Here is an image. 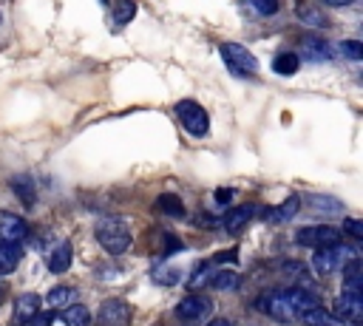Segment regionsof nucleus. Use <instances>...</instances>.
<instances>
[{
    "mask_svg": "<svg viewBox=\"0 0 363 326\" xmlns=\"http://www.w3.org/2000/svg\"><path fill=\"white\" fill-rule=\"evenodd\" d=\"M207 283H210V289H218V292H235L241 283V275L233 269H221V272H213V278Z\"/></svg>",
    "mask_w": 363,
    "mask_h": 326,
    "instance_id": "19",
    "label": "nucleus"
},
{
    "mask_svg": "<svg viewBox=\"0 0 363 326\" xmlns=\"http://www.w3.org/2000/svg\"><path fill=\"white\" fill-rule=\"evenodd\" d=\"M71 255H74V252H71V244H68V241H62V244L48 255V269H51V272H57V275H60V272H65V269L71 266Z\"/></svg>",
    "mask_w": 363,
    "mask_h": 326,
    "instance_id": "20",
    "label": "nucleus"
},
{
    "mask_svg": "<svg viewBox=\"0 0 363 326\" xmlns=\"http://www.w3.org/2000/svg\"><path fill=\"white\" fill-rule=\"evenodd\" d=\"M11 190H14V196H17L20 201H26V204H34V198H37L34 179H31V176H14V179H11Z\"/></svg>",
    "mask_w": 363,
    "mask_h": 326,
    "instance_id": "22",
    "label": "nucleus"
},
{
    "mask_svg": "<svg viewBox=\"0 0 363 326\" xmlns=\"http://www.w3.org/2000/svg\"><path fill=\"white\" fill-rule=\"evenodd\" d=\"M301 20L303 23H312V26H323V17L315 14V11H309V9H301Z\"/></svg>",
    "mask_w": 363,
    "mask_h": 326,
    "instance_id": "33",
    "label": "nucleus"
},
{
    "mask_svg": "<svg viewBox=\"0 0 363 326\" xmlns=\"http://www.w3.org/2000/svg\"><path fill=\"white\" fill-rule=\"evenodd\" d=\"M150 281H156L159 286H176L182 281V269L179 266H170V264H156L150 269Z\"/></svg>",
    "mask_w": 363,
    "mask_h": 326,
    "instance_id": "18",
    "label": "nucleus"
},
{
    "mask_svg": "<svg viewBox=\"0 0 363 326\" xmlns=\"http://www.w3.org/2000/svg\"><path fill=\"white\" fill-rule=\"evenodd\" d=\"M230 198H233V190H216V201L218 204H227Z\"/></svg>",
    "mask_w": 363,
    "mask_h": 326,
    "instance_id": "35",
    "label": "nucleus"
},
{
    "mask_svg": "<svg viewBox=\"0 0 363 326\" xmlns=\"http://www.w3.org/2000/svg\"><path fill=\"white\" fill-rule=\"evenodd\" d=\"M179 249H184V244H182L179 238H173V235H167V247H164V252H179Z\"/></svg>",
    "mask_w": 363,
    "mask_h": 326,
    "instance_id": "34",
    "label": "nucleus"
},
{
    "mask_svg": "<svg viewBox=\"0 0 363 326\" xmlns=\"http://www.w3.org/2000/svg\"><path fill=\"white\" fill-rule=\"evenodd\" d=\"M213 278V264H199L196 266V275L190 278V289H199L201 283H207Z\"/></svg>",
    "mask_w": 363,
    "mask_h": 326,
    "instance_id": "28",
    "label": "nucleus"
},
{
    "mask_svg": "<svg viewBox=\"0 0 363 326\" xmlns=\"http://www.w3.org/2000/svg\"><path fill=\"white\" fill-rule=\"evenodd\" d=\"M301 320H303L306 326H340V320H337L332 312L320 309V303H315V306H309L306 312H301Z\"/></svg>",
    "mask_w": 363,
    "mask_h": 326,
    "instance_id": "17",
    "label": "nucleus"
},
{
    "mask_svg": "<svg viewBox=\"0 0 363 326\" xmlns=\"http://www.w3.org/2000/svg\"><path fill=\"white\" fill-rule=\"evenodd\" d=\"M340 51H343L346 57H352V60H360V57H363V48H360L357 40H346V43L340 45Z\"/></svg>",
    "mask_w": 363,
    "mask_h": 326,
    "instance_id": "32",
    "label": "nucleus"
},
{
    "mask_svg": "<svg viewBox=\"0 0 363 326\" xmlns=\"http://www.w3.org/2000/svg\"><path fill=\"white\" fill-rule=\"evenodd\" d=\"M54 323V312H43V309H37L23 326H51Z\"/></svg>",
    "mask_w": 363,
    "mask_h": 326,
    "instance_id": "29",
    "label": "nucleus"
},
{
    "mask_svg": "<svg viewBox=\"0 0 363 326\" xmlns=\"http://www.w3.org/2000/svg\"><path fill=\"white\" fill-rule=\"evenodd\" d=\"M62 323L65 326H88L91 312L82 303H68V306H62Z\"/></svg>",
    "mask_w": 363,
    "mask_h": 326,
    "instance_id": "21",
    "label": "nucleus"
},
{
    "mask_svg": "<svg viewBox=\"0 0 363 326\" xmlns=\"http://www.w3.org/2000/svg\"><path fill=\"white\" fill-rule=\"evenodd\" d=\"M156 210L164 213V215H173V218H182V215H184V204H182V198L173 196V193H162V196L156 198Z\"/></svg>",
    "mask_w": 363,
    "mask_h": 326,
    "instance_id": "24",
    "label": "nucleus"
},
{
    "mask_svg": "<svg viewBox=\"0 0 363 326\" xmlns=\"http://www.w3.org/2000/svg\"><path fill=\"white\" fill-rule=\"evenodd\" d=\"M250 218H252V207L241 204V207L227 210V215L221 218V227H224L227 232H238V230H244V227H247V221H250Z\"/></svg>",
    "mask_w": 363,
    "mask_h": 326,
    "instance_id": "13",
    "label": "nucleus"
},
{
    "mask_svg": "<svg viewBox=\"0 0 363 326\" xmlns=\"http://www.w3.org/2000/svg\"><path fill=\"white\" fill-rule=\"evenodd\" d=\"M28 232V224L23 221V215L11 213V210H0V244L11 241V244H20Z\"/></svg>",
    "mask_w": 363,
    "mask_h": 326,
    "instance_id": "9",
    "label": "nucleus"
},
{
    "mask_svg": "<svg viewBox=\"0 0 363 326\" xmlns=\"http://www.w3.org/2000/svg\"><path fill=\"white\" fill-rule=\"evenodd\" d=\"M298 57H303V60H309V62H326V60L332 57V48H329L323 40L306 37L303 45H301V54H298Z\"/></svg>",
    "mask_w": 363,
    "mask_h": 326,
    "instance_id": "12",
    "label": "nucleus"
},
{
    "mask_svg": "<svg viewBox=\"0 0 363 326\" xmlns=\"http://www.w3.org/2000/svg\"><path fill=\"white\" fill-rule=\"evenodd\" d=\"M323 6H332V9H340V6H349V3H354V0H320Z\"/></svg>",
    "mask_w": 363,
    "mask_h": 326,
    "instance_id": "36",
    "label": "nucleus"
},
{
    "mask_svg": "<svg viewBox=\"0 0 363 326\" xmlns=\"http://www.w3.org/2000/svg\"><path fill=\"white\" fill-rule=\"evenodd\" d=\"M99 320H102L105 326H128V320H130V306H128L125 300H119V298H111V300H105V303L99 306Z\"/></svg>",
    "mask_w": 363,
    "mask_h": 326,
    "instance_id": "10",
    "label": "nucleus"
},
{
    "mask_svg": "<svg viewBox=\"0 0 363 326\" xmlns=\"http://www.w3.org/2000/svg\"><path fill=\"white\" fill-rule=\"evenodd\" d=\"M298 210H301V196H286L281 204H275V207L267 210V221L269 224H286V221L295 218Z\"/></svg>",
    "mask_w": 363,
    "mask_h": 326,
    "instance_id": "11",
    "label": "nucleus"
},
{
    "mask_svg": "<svg viewBox=\"0 0 363 326\" xmlns=\"http://www.w3.org/2000/svg\"><path fill=\"white\" fill-rule=\"evenodd\" d=\"M295 241L301 247H329V244H337L340 241V230L337 227H329V224H309V227H301L295 232Z\"/></svg>",
    "mask_w": 363,
    "mask_h": 326,
    "instance_id": "7",
    "label": "nucleus"
},
{
    "mask_svg": "<svg viewBox=\"0 0 363 326\" xmlns=\"http://www.w3.org/2000/svg\"><path fill=\"white\" fill-rule=\"evenodd\" d=\"M176 116L182 119V125L190 136H207L210 133V116L196 99H179L176 102Z\"/></svg>",
    "mask_w": 363,
    "mask_h": 326,
    "instance_id": "5",
    "label": "nucleus"
},
{
    "mask_svg": "<svg viewBox=\"0 0 363 326\" xmlns=\"http://www.w3.org/2000/svg\"><path fill=\"white\" fill-rule=\"evenodd\" d=\"M332 315H335L337 320H343V323L357 326V323L363 320V300H360V292H354V289L340 292V295L335 298V309H332Z\"/></svg>",
    "mask_w": 363,
    "mask_h": 326,
    "instance_id": "8",
    "label": "nucleus"
},
{
    "mask_svg": "<svg viewBox=\"0 0 363 326\" xmlns=\"http://www.w3.org/2000/svg\"><path fill=\"white\" fill-rule=\"evenodd\" d=\"M340 272H343V283H346V289H354V292L363 289V264H360L357 255L349 258V261L340 266Z\"/></svg>",
    "mask_w": 363,
    "mask_h": 326,
    "instance_id": "14",
    "label": "nucleus"
},
{
    "mask_svg": "<svg viewBox=\"0 0 363 326\" xmlns=\"http://www.w3.org/2000/svg\"><path fill=\"white\" fill-rule=\"evenodd\" d=\"M94 232H96V241L102 244V249L111 255H125L133 244V235H130L125 218H99Z\"/></svg>",
    "mask_w": 363,
    "mask_h": 326,
    "instance_id": "2",
    "label": "nucleus"
},
{
    "mask_svg": "<svg viewBox=\"0 0 363 326\" xmlns=\"http://www.w3.org/2000/svg\"><path fill=\"white\" fill-rule=\"evenodd\" d=\"M20 258H23V247L20 244H11V241L0 244V275L14 272L17 264H20Z\"/></svg>",
    "mask_w": 363,
    "mask_h": 326,
    "instance_id": "16",
    "label": "nucleus"
},
{
    "mask_svg": "<svg viewBox=\"0 0 363 326\" xmlns=\"http://www.w3.org/2000/svg\"><path fill=\"white\" fill-rule=\"evenodd\" d=\"M218 54L227 65V71H233L235 77H252L258 71V60L250 48L238 45V43H221L218 45Z\"/></svg>",
    "mask_w": 363,
    "mask_h": 326,
    "instance_id": "3",
    "label": "nucleus"
},
{
    "mask_svg": "<svg viewBox=\"0 0 363 326\" xmlns=\"http://www.w3.org/2000/svg\"><path fill=\"white\" fill-rule=\"evenodd\" d=\"M213 312V300L207 295H184L179 303H176V320L182 326H196L201 323L207 315Z\"/></svg>",
    "mask_w": 363,
    "mask_h": 326,
    "instance_id": "6",
    "label": "nucleus"
},
{
    "mask_svg": "<svg viewBox=\"0 0 363 326\" xmlns=\"http://www.w3.org/2000/svg\"><path fill=\"white\" fill-rule=\"evenodd\" d=\"M258 14H275L278 11V0H247Z\"/></svg>",
    "mask_w": 363,
    "mask_h": 326,
    "instance_id": "31",
    "label": "nucleus"
},
{
    "mask_svg": "<svg viewBox=\"0 0 363 326\" xmlns=\"http://www.w3.org/2000/svg\"><path fill=\"white\" fill-rule=\"evenodd\" d=\"M298 68H301V57H298L295 51H284V54H278V57L272 60V71H278V74H284V77H292Z\"/></svg>",
    "mask_w": 363,
    "mask_h": 326,
    "instance_id": "23",
    "label": "nucleus"
},
{
    "mask_svg": "<svg viewBox=\"0 0 363 326\" xmlns=\"http://www.w3.org/2000/svg\"><path fill=\"white\" fill-rule=\"evenodd\" d=\"M343 232L352 235L354 241H363V224H360L357 218H346V221H343Z\"/></svg>",
    "mask_w": 363,
    "mask_h": 326,
    "instance_id": "30",
    "label": "nucleus"
},
{
    "mask_svg": "<svg viewBox=\"0 0 363 326\" xmlns=\"http://www.w3.org/2000/svg\"><path fill=\"white\" fill-rule=\"evenodd\" d=\"M40 295H34V292H26V295H20L17 298V303H14V323H26L37 309H40Z\"/></svg>",
    "mask_w": 363,
    "mask_h": 326,
    "instance_id": "15",
    "label": "nucleus"
},
{
    "mask_svg": "<svg viewBox=\"0 0 363 326\" xmlns=\"http://www.w3.org/2000/svg\"><path fill=\"white\" fill-rule=\"evenodd\" d=\"M207 326H233V323H230L227 317H213V320H210Z\"/></svg>",
    "mask_w": 363,
    "mask_h": 326,
    "instance_id": "37",
    "label": "nucleus"
},
{
    "mask_svg": "<svg viewBox=\"0 0 363 326\" xmlns=\"http://www.w3.org/2000/svg\"><path fill=\"white\" fill-rule=\"evenodd\" d=\"M74 298H77V289L74 286H54L48 292L45 303L48 306H68V303H74Z\"/></svg>",
    "mask_w": 363,
    "mask_h": 326,
    "instance_id": "25",
    "label": "nucleus"
},
{
    "mask_svg": "<svg viewBox=\"0 0 363 326\" xmlns=\"http://www.w3.org/2000/svg\"><path fill=\"white\" fill-rule=\"evenodd\" d=\"M315 303H318V298L309 289L295 286V289H284V292H267V295L258 298L255 306L278 323H292L295 317H301V312H306Z\"/></svg>",
    "mask_w": 363,
    "mask_h": 326,
    "instance_id": "1",
    "label": "nucleus"
},
{
    "mask_svg": "<svg viewBox=\"0 0 363 326\" xmlns=\"http://www.w3.org/2000/svg\"><path fill=\"white\" fill-rule=\"evenodd\" d=\"M357 252L346 244H329V247H318L312 255V269L318 275H332L335 269H340L349 258H354Z\"/></svg>",
    "mask_w": 363,
    "mask_h": 326,
    "instance_id": "4",
    "label": "nucleus"
},
{
    "mask_svg": "<svg viewBox=\"0 0 363 326\" xmlns=\"http://www.w3.org/2000/svg\"><path fill=\"white\" fill-rule=\"evenodd\" d=\"M6 289H9V286H6V283H3V281H0V303H3V300H6Z\"/></svg>",
    "mask_w": 363,
    "mask_h": 326,
    "instance_id": "38",
    "label": "nucleus"
},
{
    "mask_svg": "<svg viewBox=\"0 0 363 326\" xmlns=\"http://www.w3.org/2000/svg\"><path fill=\"white\" fill-rule=\"evenodd\" d=\"M309 204H312L315 210H329V213L343 210V204H340L337 198H329V196H312V198H309Z\"/></svg>",
    "mask_w": 363,
    "mask_h": 326,
    "instance_id": "27",
    "label": "nucleus"
},
{
    "mask_svg": "<svg viewBox=\"0 0 363 326\" xmlns=\"http://www.w3.org/2000/svg\"><path fill=\"white\" fill-rule=\"evenodd\" d=\"M111 14H113V23L116 26H125V23H130L136 17V3L133 0H116Z\"/></svg>",
    "mask_w": 363,
    "mask_h": 326,
    "instance_id": "26",
    "label": "nucleus"
}]
</instances>
